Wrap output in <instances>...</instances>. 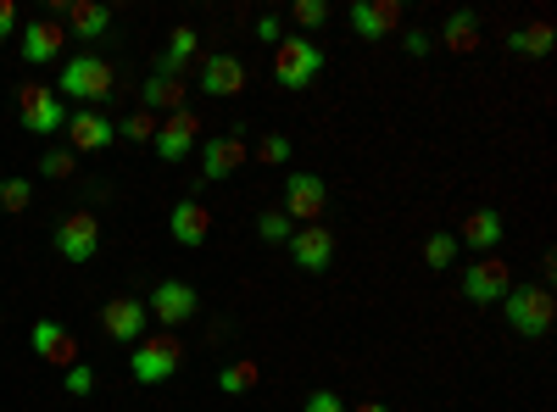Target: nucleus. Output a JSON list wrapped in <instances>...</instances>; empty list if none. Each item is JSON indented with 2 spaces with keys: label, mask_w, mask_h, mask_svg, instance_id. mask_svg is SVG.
I'll use <instances>...</instances> for the list:
<instances>
[{
  "label": "nucleus",
  "mask_w": 557,
  "mask_h": 412,
  "mask_svg": "<svg viewBox=\"0 0 557 412\" xmlns=\"http://www.w3.org/2000/svg\"><path fill=\"white\" fill-rule=\"evenodd\" d=\"M117 89V67L107 62V57H89V51H78V57H67L62 62V78H57V96H73V101H107Z\"/></svg>",
  "instance_id": "nucleus-1"
},
{
  "label": "nucleus",
  "mask_w": 557,
  "mask_h": 412,
  "mask_svg": "<svg viewBox=\"0 0 557 412\" xmlns=\"http://www.w3.org/2000/svg\"><path fill=\"white\" fill-rule=\"evenodd\" d=\"M502 307H507V329L524 335V340H541L557 324V301H552L546 285H513L502 296Z\"/></svg>",
  "instance_id": "nucleus-2"
},
{
  "label": "nucleus",
  "mask_w": 557,
  "mask_h": 412,
  "mask_svg": "<svg viewBox=\"0 0 557 412\" xmlns=\"http://www.w3.org/2000/svg\"><path fill=\"white\" fill-rule=\"evenodd\" d=\"M323 45H312L307 34H285L273 45V78H278V89H307L318 73H323Z\"/></svg>",
  "instance_id": "nucleus-3"
},
{
  "label": "nucleus",
  "mask_w": 557,
  "mask_h": 412,
  "mask_svg": "<svg viewBox=\"0 0 557 412\" xmlns=\"http://www.w3.org/2000/svg\"><path fill=\"white\" fill-rule=\"evenodd\" d=\"M178 362H184V346L173 335H139L134 340V357H128V374L139 385H168L178 374Z\"/></svg>",
  "instance_id": "nucleus-4"
},
{
  "label": "nucleus",
  "mask_w": 557,
  "mask_h": 412,
  "mask_svg": "<svg viewBox=\"0 0 557 412\" xmlns=\"http://www.w3.org/2000/svg\"><path fill=\"white\" fill-rule=\"evenodd\" d=\"M240 134H246V128H228V134H212V140H201V178H196V185H218V178H228V173L246 167L251 146L240 140Z\"/></svg>",
  "instance_id": "nucleus-5"
},
{
  "label": "nucleus",
  "mask_w": 557,
  "mask_h": 412,
  "mask_svg": "<svg viewBox=\"0 0 557 412\" xmlns=\"http://www.w3.org/2000/svg\"><path fill=\"white\" fill-rule=\"evenodd\" d=\"M17 117H23L28 134H57V128H67L62 96H57V89H45V84H23V89H17Z\"/></svg>",
  "instance_id": "nucleus-6"
},
{
  "label": "nucleus",
  "mask_w": 557,
  "mask_h": 412,
  "mask_svg": "<svg viewBox=\"0 0 557 412\" xmlns=\"http://www.w3.org/2000/svg\"><path fill=\"white\" fill-rule=\"evenodd\" d=\"M196 146H201V117H196L190 107L157 117V140H151V151H157L162 162H184Z\"/></svg>",
  "instance_id": "nucleus-7"
},
{
  "label": "nucleus",
  "mask_w": 557,
  "mask_h": 412,
  "mask_svg": "<svg viewBox=\"0 0 557 412\" xmlns=\"http://www.w3.org/2000/svg\"><path fill=\"white\" fill-rule=\"evenodd\" d=\"M285 246H290V257H296L301 273H330L335 267V251H341L335 228H323V223H301Z\"/></svg>",
  "instance_id": "nucleus-8"
},
{
  "label": "nucleus",
  "mask_w": 557,
  "mask_h": 412,
  "mask_svg": "<svg viewBox=\"0 0 557 412\" xmlns=\"http://www.w3.org/2000/svg\"><path fill=\"white\" fill-rule=\"evenodd\" d=\"M146 312L157 317L162 329H178V324H190V317L201 312V296H196V285H184V279H162V285L151 290Z\"/></svg>",
  "instance_id": "nucleus-9"
},
{
  "label": "nucleus",
  "mask_w": 557,
  "mask_h": 412,
  "mask_svg": "<svg viewBox=\"0 0 557 412\" xmlns=\"http://www.w3.org/2000/svg\"><path fill=\"white\" fill-rule=\"evenodd\" d=\"M96 251H101V223L89 217V212H67L57 223V257H67L73 267H84V262H96Z\"/></svg>",
  "instance_id": "nucleus-10"
},
{
  "label": "nucleus",
  "mask_w": 557,
  "mask_h": 412,
  "mask_svg": "<svg viewBox=\"0 0 557 412\" xmlns=\"http://www.w3.org/2000/svg\"><path fill=\"white\" fill-rule=\"evenodd\" d=\"M507 290H513V267H507L502 257H480L474 267H462V296H469L474 307H491Z\"/></svg>",
  "instance_id": "nucleus-11"
},
{
  "label": "nucleus",
  "mask_w": 557,
  "mask_h": 412,
  "mask_svg": "<svg viewBox=\"0 0 557 412\" xmlns=\"http://www.w3.org/2000/svg\"><path fill=\"white\" fill-rule=\"evenodd\" d=\"M323 207H330V185H323L318 173H290L285 178V212L290 223H318L323 217Z\"/></svg>",
  "instance_id": "nucleus-12"
},
{
  "label": "nucleus",
  "mask_w": 557,
  "mask_h": 412,
  "mask_svg": "<svg viewBox=\"0 0 557 412\" xmlns=\"http://www.w3.org/2000/svg\"><path fill=\"white\" fill-rule=\"evenodd\" d=\"M168 235H173L184 251H201V246L212 240V212H207V201H201V196H184V201L168 212Z\"/></svg>",
  "instance_id": "nucleus-13"
},
{
  "label": "nucleus",
  "mask_w": 557,
  "mask_h": 412,
  "mask_svg": "<svg viewBox=\"0 0 557 412\" xmlns=\"http://www.w3.org/2000/svg\"><path fill=\"white\" fill-rule=\"evenodd\" d=\"M117 140V123L107 117V112H96V107H84V112H73L67 117V151L73 157H89V151H107Z\"/></svg>",
  "instance_id": "nucleus-14"
},
{
  "label": "nucleus",
  "mask_w": 557,
  "mask_h": 412,
  "mask_svg": "<svg viewBox=\"0 0 557 412\" xmlns=\"http://www.w3.org/2000/svg\"><path fill=\"white\" fill-rule=\"evenodd\" d=\"M62 51H67V28L57 17H39L23 28V62L28 67H51V62H62Z\"/></svg>",
  "instance_id": "nucleus-15"
},
{
  "label": "nucleus",
  "mask_w": 557,
  "mask_h": 412,
  "mask_svg": "<svg viewBox=\"0 0 557 412\" xmlns=\"http://www.w3.org/2000/svg\"><path fill=\"white\" fill-rule=\"evenodd\" d=\"M346 23L362 39H391L401 28V0H357V7L346 12Z\"/></svg>",
  "instance_id": "nucleus-16"
},
{
  "label": "nucleus",
  "mask_w": 557,
  "mask_h": 412,
  "mask_svg": "<svg viewBox=\"0 0 557 412\" xmlns=\"http://www.w3.org/2000/svg\"><path fill=\"white\" fill-rule=\"evenodd\" d=\"M146 324H151V312H146V301H134V296H117V301L101 307V329L117 346H134L139 335H146Z\"/></svg>",
  "instance_id": "nucleus-17"
},
{
  "label": "nucleus",
  "mask_w": 557,
  "mask_h": 412,
  "mask_svg": "<svg viewBox=\"0 0 557 412\" xmlns=\"http://www.w3.org/2000/svg\"><path fill=\"white\" fill-rule=\"evenodd\" d=\"M34 357H45L51 369H73L84 351H78V335H73L67 324H57V317H39V324H34Z\"/></svg>",
  "instance_id": "nucleus-18"
},
{
  "label": "nucleus",
  "mask_w": 557,
  "mask_h": 412,
  "mask_svg": "<svg viewBox=\"0 0 557 412\" xmlns=\"http://www.w3.org/2000/svg\"><path fill=\"white\" fill-rule=\"evenodd\" d=\"M201 89H207V96L212 101H228V96H240V89H246V62L240 57H207L201 62Z\"/></svg>",
  "instance_id": "nucleus-19"
},
{
  "label": "nucleus",
  "mask_w": 557,
  "mask_h": 412,
  "mask_svg": "<svg viewBox=\"0 0 557 412\" xmlns=\"http://www.w3.org/2000/svg\"><path fill=\"white\" fill-rule=\"evenodd\" d=\"M67 12V34L78 39V45H89V39H101L107 28H112V7H101V0H73V7H62Z\"/></svg>",
  "instance_id": "nucleus-20"
},
{
  "label": "nucleus",
  "mask_w": 557,
  "mask_h": 412,
  "mask_svg": "<svg viewBox=\"0 0 557 412\" xmlns=\"http://www.w3.org/2000/svg\"><path fill=\"white\" fill-rule=\"evenodd\" d=\"M441 45H446L451 57H474V51H480V12H469V7L446 12V23H441Z\"/></svg>",
  "instance_id": "nucleus-21"
},
{
  "label": "nucleus",
  "mask_w": 557,
  "mask_h": 412,
  "mask_svg": "<svg viewBox=\"0 0 557 412\" xmlns=\"http://www.w3.org/2000/svg\"><path fill=\"white\" fill-rule=\"evenodd\" d=\"M201 57V39H196V28H173L168 34V51L157 57V78H178L184 67H190Z\"/></svg>",
  "instance_id": "nucleus-22"
},
{
  "label": "nucleus",
  "mask_w": 557,
  "mask_h": 412,
  "mask_svg": "<svg viewBox=\"0 0 557 412\" xmlns=\"http://www.w3.org/2000/svg\"><path fill=\"white\" fill-rule=\"evenodd\" d=\"M462 246L480 251V257H491V251L502 246V212H496V207H480L469 223H462Z\"/></svg>",
  "instance_id": "nucleus-23"
},
{
  "label": "nucleus",
  "mask_w": 557,
  "mask_h": 412,
  "mask_svg": "<svg viewBox=\"0 0 557 412\" xmlns=\"http://www.w3.org/2000/svg\"><path fill=\"white\" fill-rule=\"evenodd\" d=\"M139 112H184V84L178 78H146V84H139Z\"/></svg>",
  "instance_id": "nucleus-24"
},
{
  "label": "nucleus",
  "mask_w": 557,
  "mask_h": 412,
  "mask_svg": "<svg viewBox=\"0 0 557 412\" xmlns=\"http://www.w3.org/2000/svg\"><path fill=\"white\" fill-rule=\"evenodd\" d=\"M552 45H557V28H552L546 17H535V23H524V28L507 34V51H519V57H546Z\"/></svg>",
  "instance_id": "nucleus-25"
},
{
  "label": "nucleus",
  "mask_w": 557,
  "mask_h": 412,
  "mask_svg": "<svg viewBox=\"0 0 557 412\" xmlns=\"http://www.w3.org/2000/svg\"><path fill=\"white\" fill-rule=\"evenodd\" d=\"M257 379H262L257 357H240V362H228V369L218 374V390L223 396H246V390H257Z\"/></svg>",
  "instance_id": "nucleus-26"
},
{
  "label": "nucleus",
  "mask_w": 557,
  "mask_h": 412,
  "mask_svg": "<svg viewBox=\"0 0 557 412\" xmlns=\"http://www.w3.org/2000/svg\"><path fill=\"white\" fill-rule=\"evenodd\" d=\"M117 134H123V140H134V146H151V140H157V117H151V112H128V117L117 123Z\"/></svg>",
  "instance_id": "nucleus-27"
},
{
  "label": "nucleus",
  "mask_w": 557,
  "mask_h": 412,
  "mask_svg": "<svg viewBox=\"0 0 557 412\" xmlns=\"http://www.w3.org/2000/svg\"><path fill=\"white\" fill-rule=\"evenodd\" d=\"M34 201V178H0V207L7 212H28Z\"/></svg>",
  "instance_id": "nucleus-28"
},
{
  "label": "nucleus",
  "mask_w": 557,
  "mask_h": 412,
  "mask_svg": "<svg viewBox=\"0 0 557 412\" xmlns=\"http://www.w3.org/2000/svg\"><path fill=\"white\" fill-rule=\"evenodd\" d=\"M290 17H296V34H301V28H323L335 12H330V0H296Z\"/></svg>",
  "instance_id": "nucleus-29"
},
{
  "label": "nucleus",
  "mask_w": 557,
  "mask_h": 412,
  "mask_svg": "<svg viewBox=\"0 0 557 412\" xmlns=\"http://www.w3.org/2000/svg\"><path fill=\"white\" fill-rule=\"evenodd\" d=\"M257 162L285 167L290 162V134H262V140H257Z\"/></svg>",
  "instance_id": "nucleus-30"
},
{
  "label": "nucleus",
  "mask_w": 557,
  "mask_h": 412,
  "mask_svg": "<svg viewBox=\"0 0 557 412\" xmlns=\"http://www.w3.org/2000/svg\"><path fill=\"white\" fill-rule=\"evenodd\" d=\"M424 262L430 267H451L457 262V235H430L424 240Z\"/></svg>",
  "instance_id": "nucleus-31"
},
{
  "label": "nucleus",
  "mask_w": 557,
  "mask_h": 412,
  "mask_svg": "<svg viewBox=\"0 0 557 412\" xmlns=\"http://www.w3.org/2000/svg\"><path fill=\"white\" fill-rule=\"evenodd\" d=\"M257 228H262V240H273V246H285V240L296 235V223H290L285 212H262V217H257Z\"/></svg>",
  "instance_id": "nucleus-32"
},
{
  "label": "nucleus",
  "mask_w": 557,
  "mask_h": 412,
  "mask_svg": "<svg viewBox=\"0 0 557 412\" xmlns=\"http://www.w3.org/2000/svg\"><path fill=\"white\" fill-rule=\"evenodd\" d=\"M62 385H67V396H89V390H96V374H89V362H73V369H62Z\"/></svg>",
  "instance_id": "nucleus-33"
},
{
  "label": "nucleus",
  "mask_w": 557,
  "mask_h": 412,
  "mask_svg": "<svg viewBox=\"0 0 557 412\" xmlns=\"http://www.w3.org/2000/svg\"><path fill=\"white\" fill-rule=\"evenodd\" d=\"M73 167H78V157H73V151H45V162H39V173H45V178H67Z\"/></svg>",
  "instance_id": "nucleus-34"
},
{
  "label": "nucleus",
  "mask_w": 557,
  "mask_h": 412,
  "mask_svg": "<svg viewBox=\"0 0 557 412\" xmlns=\"http://www.w3.org/2000/svg\"><path fill=\"white\" fill-rule=\"evenodd\" d=\"M301 412H346V396H335V390H312V396L301 401Z\"/></svg>",
  "instance_id": "nucleus-35"
},
{
  "label": "nucleus",
  "mask_w": 557,
  "mask_h": 412,
  "mask_svg": "<svg viewBox=\"0 0 557 412\" xmlns=\"http://www.w3.org/2000/svg\"><path fill=\"white\" fill-rule=\"evenodd\" d=\"M401 51H407V57H430V34H424V28H407V34H401Z\"/></svg>",
  "instance_id": "nucleus-36"
},
{
  "label": "nucleus",
  "mask_w": 557,
  "mask_h": 412,
  "mask_svg": "<svg viewBox=\"0 0 557 412\" xmlns=\"http://www.w3.org/2000/svg\"><path fill=\"white\" fill-rule=\"evenodd\" d=\"M257 39H268V45H278V39H285V28H278V17H257Z\"/></svg>",
  "instance_id": "nucleus-37"
},
{
  "label": "nucleus",
  "mask_w": 557,
  "mask_h": 412,
  "mask_svg": "<svg viewBox=\"0 0 557 412\" xmlns=\"http://www.w3.org/2000/svg\"><path fill=\"white\" fill-rule=\"evenodd\" d=\"M12 28H17V7H12V0H0V45L12 39Z\"/></svg>",
  "instance_id": "nucleus-38"
},
{
  "label": "nucleus",
  "mask_w": 557,
  "mask_h": 412,
  "mask_svg": "<svg viewBox=\"0 0 557 412\" xmlns=\"http://www.w3.org/2000/svg\"><path fill=\"white\" fill-rule=\"evenodd\" d=\"M346 412H391L385 401H357V407H346Z\"/></svg>",
  "instance_id": "nucleus-39"
}]
</instances>
